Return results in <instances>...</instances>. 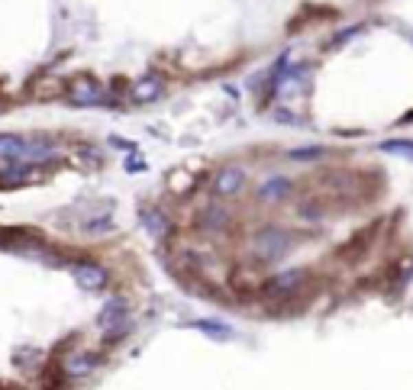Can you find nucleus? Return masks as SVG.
I'll return each mask as SVG.
<instances>
[{
  "mask_svg": "<svg viewBox=\"0 0 413 390\" xmlns=\"http://www.w3.org/2000/svg\"><path fill=\"white\" fill-rule=\"evenodd\" d=\"M197 222H201L203 229H223V226H230V210H226L220 200H207V207L201 210Z\"/></svg>",
  "mask_w": 413,
  "mask_h": 390,
  "instance_id": "10",
  "label": "nucleus"
},
{
  "mask_svg": "<svg viewBox=\"0 0 413 390\" xmlns=\"http://www.w3.org/2000/svg\"><path fill=\"white\" fill-rule=\"evenodd\" d=\"M310 277L313 275H310L307 268H291V271H284V275H275L271 281H265L262 294H265L268 300H275V303H281V300H294V297L307 287Z\"/></svg>",
  "mask_w": 413,
  "mask_h": 390,
  "instance_id": "2",
  "label": "nucleus"
},
{
  "mask_svg": "<svg viewBox=\"0 0 413 390\" xmlns=\"http://www.w3.org/2000/svg\"><path fill=\"white\" fill-rule=\"evenodd\" d=\"M161 91H165V81H161L159 74H146V78L133 87V97H136V100H155V97H161Z\"/></svg>",
  "mask_w": 413,
  "mask_h": 390,
  "instance_id": "13",
  "label": "nucleus"
},
{
  "mask_svg": "<svg viewBox=\"0 0 413 390\" xmlns=\"http://www.w3.org/2000/svg\"><path fill=\"white\" fill-rule=\"evenodd\" d=\"M94 368H97V358L91 352H74V355H68V358L62 361L65 378H87Z\"/></svg>",
  "mask_w": 413,
  "mask_h": 390,
  "instance_id": "9",
  "label": "nucleus"
},
{
  "mask_svg": "<svg viewBox=\"0 0 413 390\" xmlns=\"http://www.w3.org/2000/svg\"><path fill=\"white\" fill-rule=\"evenodd\" d=\"M294 242H297L294 232L281 229V226H265V229L255 232V258L262 264H275L294 249Z\"/></svg>",
  "mask_w": 413,
  "mask_h": 390,
  "instance_id": "1",
  "label": "nucleus"
},
{
  "mask_svg": "<svg viewBox=\"0 0 413 390\" xmlns=\"http://www.w3.org/2000/svg\"><path fill=\"white\" fill-rule=\"evenodd\" d=\"M245 190V171L243 168H223L220 174H213V194L216 197H239Z\"/></svg>",
  "mask_w": 413,
  "mask_h": 390,
  "instance_id": "5",
  "label": "nucleus"
},
{
  "mask_svg": "<svg viewBox=\"0 0 413 390\" xmlns=\"http://www.w3.org/2000/svg\"><path fill=\"white\" fill-rule=\"evenodd\" d=\"M320 187L342 197V200H349V203L361 200V181H359V174H352V171H326V174H320Z\"/></svg>",
  "mask_w": 413,
  "mask_h": 390,
  "instance_id": "3",
  "label": "nucleus"
},
{
  "mask_svg": "<svg viewBox=\"0 0 413 390\" xmlns=\"http://www.w3.org/2000/svg\"><path fill=\"white\" fill-rule=\"evenodd\" d=\"M294 161H304V159H323V148H304V152H291Z\"/></svg>",
  "mask_w": 413,
  "mask_h": 390,
  "instance_id": "21",
  "label": "nucleus"
},
{
  "mask_svg": "<svg viewBox=\"0 0 413 390\" xmlns=\"http://www.w3.org/2000/svg\"><path fill=\"white\" fill-rule=\"evenodd\" d=\"M68 97L78 106H91V104H104V87L97 84L91 74H78L71 84H68Z\"/></svg>",
  "mask_w": 413,
  "mask_h": 390,
  "instance_id": "4",
  "label": "nucleus"
},
{
  "mask_svg": "<svg viewBox=\"0 0 413 390\" xmlns=\"http://www.w3.org/2000/svg\"><path fill=\"white\" fill-rule=\"evenodd\" d=\"M32 91H36V94H43V100H49V97L62 94L65 84L58 81V78H52V74H43V78H36V81H32Z\"/></svg>",
  "mask_w": 413,
  "mask_h": 390,
  "instance_id": "16",
  "label": "nucleus"
},
{
  "mask_svg": "<svg viewBox=\"0 0 413 390\" xmlns=\"http://www.w3.org/2000/svg\"><path fill=\"white\" fill-rule=\"evenodd\" d=\"M291 194H294V184H291L284 174H271V178H265L258 184V200H265V203L287 200Z\"/></svg>",
  "mask_w": 413,
  "mask_h": 390,
  "instance_id": "6",
  "label": "nucleus"
},
{
  "mask_svg": "<svg viewBox=\"0 0 413 390\" xmlns=\"http://www.w3.org/2000/svg\"><path fill=\"white\" fill-rule=\"evenodd\" d=\"M87 229H91V232H104V229H110V220H94V222H87Z\"/></svg>",
  "mask_w": 413,
  "mask_h": 390,
  "instance_id": "22",
  "label": "nucleus"
},
{
  "mask_svg": "<svg viewBox=\"0 0 413 390\" xmlns=\"http://www.w3.org/2000/svg\"><path fill=\"white\" fill-rule=\"evenodd\" d=\"M39 355H43V352H36V348H20V352L13 355V361H16L20 368H26V365H32V361H39Z\"/></svg>",
  "mask_w": 413,
  "mask_h": 390,
  "instance_id": "20",
  "label": "nucleus"
},
{
  "mask_svg": "<svg viewBox=\"0 0 413 390\" xmlns=\"http://www.w3.org/2000/svg\"><path fill=\"white\" fill-rule=\"evenodd\" d=\"M142 220H146V229L152 232L155 239H165V236L175 232V229H171V220L161 210H146V213H142Z\"/></svg>",
  "mask_w": 413,
  "mask_h": 390,
  "instance_id": "14",
  "label": "nucleus"
},
{
  "mask_svg": "<svg viewBox=\"0 0 413 390\" xmlns=\"http://www.w3.org/2000/svg\"><path fill=\"white\" fill-rule=\"evenodd\" d=\"M297 220L310 222V226H317V222L326 220V207H323L320 200H304V203H297Z\"/></svg>",
  "mask_w": 413,
  "mask_h": 390,
  "instance_id": "15",
  "label": "nucleus"
},
{
  "mask_svg": "<svg viewBox=\"0 0 413 390\" xmlns=\"http://www.w3.org/2000/svg\"><path fill=\"white\" fill-rule=\"evenodd\" d=\"M375 236H378V226H365V232H361V229L355 232L349 242L339 249L342 262H355V258H361V255L368 252V245H371V239H375Z\"/></svg>",
  "mask_w": 413,
  "mask_h": 390,
  "instance_id": "8",
  "label": "nucleus"
},
{
  "mask_svg": "<svg viewBox=\"0 0 413 390\" xmlns=\"http://www.w3.org/2000/svg\"><path fill=\"white\" fill-rule=\"evenodd\" d=\"M194 326L201 329V332H207V336H213V339H220V342H226L230 339V329L223 326L220 319H197Z\"/></svg>",
  "mask_w": 413,
  "mask_h": 390,
  "instance_id": "17",
  "label": "nucleus"
},
{
  "mask_svg": "<svg viewBox=\"0 0 413 390\" xmlns=\"http://www.w3.org/2000/svg\"><path fill=\"white\" fill-rule=\"evenodd\" d=\"M0 155H3V159H23V155H32V148L26 139L0 133Z\"/></svg>",
  "mask_w": 413,
  "mask_h": 390,
  "instance_id": "11",
  "label": "nucleus"
},
{
  "mask_svg": "<svg viewBox=\"0 0 413 390\" xmlns=\"http://www.w3.org/2000/svg\"><path fill=\"white\" fill-rule=\"evenodd\" d=\"M110 142H113V146H120V148H126V152H133V148H136L133 142H126V139H117V136L110 139Z\"/></svg>",
  "mask_w": 413,
  "mask_h": 390,
  "instance_id": "23",
  "label": "nucleus"
},
{
  "mask_svg": "<svg viewBox=\"0 0 413 390\" xmlns=\"http://www.w3.org/2000/svg\"><path fill=\"white\" fill-rule=\"evenodd\" d=\"M275 116L281 119V123H294V119H297V116H294V113H287V110H278Z\"/></svg>",
  "mask_w": 413,
  "mask_h": 390,
  "instance_id": "24",
  "label": "nucleus"
},
{
  "mask_svg": "<svg viewBox=\"0 0 413 390\" xmlns=\"http://www.w3.org/2000/svg\"><path fill=\"white\" fill-rule=\"evenodd\" d=\"M381 148L388 152V155H403V159H413V142H403V139H388Z\"/></svg>",
  "mask_w": 413,
  "mask_h": 390,
  "instance_id": "19",
  "label": "nucleus"
},
{
  "mask_svg": "<svg viewBox=\"0 0 413 390\" xmlns=\"http://www.w3.org/2000/svg\"><path fill=\"white\" fill-rule=\"evenodd\" d=\"M129 332H133V319H120V323H113V326L104 329V339L107 342H120V339H126Z\"/></svg>",
  "mask_w": 413,
  "mask_h": 390,
  "instance_id": "18",
  "label": "nucleus"
},
{
  "mask_svg": "<svg viewBox=\"0 0 413 390\" xmlns=\"http://www.w3.org/2000/svg\"><path fill=\"white\" fill-rule=\"evenodd\" d=\"M71 275L85 290H100V287L107 284V271L100 264H91V262H78L71 268Z\"/></svg>",
  "mask_w": 413,
  "mask_h": 390,
  "instance_id": "7",
  "label": "nucleus"
},
{
  "mask_svg": "<svg viewBox=\"0 0 413 390\" xmlns=\"http://www.w3.org/2000/svg\"><path fill=\"white\" fill-rule=\"evenodd\" d=\"M129 317V306L126 300H110V303H104V310L97 313V323H100V329L113 326V323H120V319Z\"/></svg>",
  "mask_w": 413,
  "mask_h": 390,
  "instance_id": "12",
  "label": "nucleus"
}]
</instances>
